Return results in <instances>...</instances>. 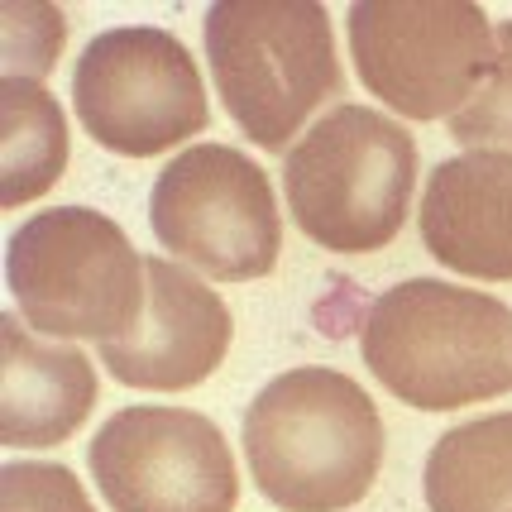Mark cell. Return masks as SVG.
<instances>
[{
  "label": "cell",
  "instance_id": "cell-12",
  "mask_svg": "<svg viewBox=\"0 0 512 512\" xmlns=\"http://www.w3.org/2000/svg\"><path fill=\"white\" fill-rule=\"evenodd\" d=\"M96 369L72 345H39L20 312L0 316V441L48 450L91 417Z\"/></svg>",
  "mask_w": 512,
  "mask_h": 512
},
{
  "label": "cell",
  "instance_id": "cell-2",
  "mask_svg": "<svg viewBox=\"0 0 512 512\" xmlns=\"http://www.w3.org/2000/svg\"><path fill=\"white\" fill-rule=\"evenodd\" d=\"M359 355L407 407L489 402L512 393V307L446 278H407L369 302Z\"/></svg>",
  "mask_w": 512,
  "mask_h": 512
},
{
  "label": "cell",
  "instance_id": "cell-11",
  "mask_svg": "<svg viewBox=\"0 0 512 512\" xmlns=\"http://www.w3.org/2000/svg\"><path fill=\"white\" fill-rule=\"evenodd\" d=\"M422 245L441 268L512 283V154L469 149L446 158L422 192Z\"/></svg>",
  "mask_w": 512,
  "mask_h": 512
},
{
  "label": "cell",
  "instance_id": "cell-14",
  "mask_svg": "<svg viewBox=\"0 0 512 512\" xmlns=\"http://www.w3.org/2000/svg\"><path fill=\"white\" fill-rule=\"evenodd\" d=\"M67 168V115L34 77H0V206L44 197Z\"/></svg>",
  "mask_w": 512,
  "mask_h": 512
},
{
  "label": "cell",
  "instance_id": "cell-15",
  "mask_svg": "<svg viewBox=\"0 0 512 512\" xmlns=\"http://www.w3.org/2000/svg\"><path fill=\"white\" fill-rule=\"evenodd\" d=\"M450 139L465 149L512 154V20H498V29H493L489 77L469 96L465 111L450 115Z\"/></svg>",
  "mask_w": 512,
  "mask_h": 512
},
{
  "label": "cell",
  "instance_id": "cell-16",
  "mask_svg": "<svg viewBox=\"0 0 512 512\" xmlns=\"http://www.w3.org/2000/svg\"><path fill=\"white\" fill-rule=\"evenodd\" d=\"M0 512H96L77 474L53 460H10L0 469Z\"/></svg>",
  "mask_w": 512,
  "mask_h": 512
},
{
  "label": "cell",
  "instance_id": "cell-3",
  "mask_svg": "<svg viewBox=\"0 0 512 512\" xmlns=\"http://www.w3.org/2000/svg\"><path fill=\"white\" fill-rule=\"evenodd\" d=\"M201 39L225 111L259 149H288L345 91L331 15L316 0H216Z\"/></svg>",
  "mask_w": 512,
  "mask_h": 512
},
{
  "label": "cell",
  "instance_id": "cell-1",
  "mask_svg": "<svg viewBox=\"0 0 512 512\" xmlns=\"http://www.w3.org/2000/svg\"><path fill=\"white\" fill-rule=\"evenodd\" d=\"M249 474L283 512H345L383 469V417L350 374L307 364L259 388L245 426Z\"/></svg>",
  "mask_w": 512,
  "mask_h": 512
},
{
  "label": "cell",
  "instance_id": "cell-4",
  "mask_svg": "<svg viewBox=\"0 0 512 512\" xmlns=\"http://www.w3.org/2000/svg\"><path fill=\"white\" fill-rule=\"evenodd\" d=\"M417 192V139L369 106H335L283 154V197L302 235L331 254L393 245Z\"/></svg>",
  "mask_w": 512,
  "mask_h": 512
},
{
  "label": "cell",
  "instance_id": "cell-9",
  "mask_svg": "<svg viewBox=\"0 0 512 512\" xmlns=\"http://www.w3.org/2000/svg\"><path fill=\"white\" fill-rule=\"evenodd\" d=\"M87 460L115 512H235L240 503L221 426L187 407H120Z\"/></svg>",
  "mask_w": 512,
  "mask_h": 512
},
{
  "label": "cell",
  "instance_id": "cell-7",
  "mask_svg": "<svg viewBox=\"0 0 512 512\" xmlns=\"http://www.w3.org/2000/svg\"><path fill=\"white\" fill-rule=\"evenodd\" d=\"M82 130L120 158H154L211 125L192 48L154 24L101 29L72 72Z\"/></svg>",
  "mask_w": 512,
  "mask_h": 512
},
{
  "label": "cell",
  "instance_id": "cell-10",
  "mask_svg": "<svg viewBox=\"0 0 512 512\" xmlns=\"http://www.w3.org/2000/svg\"><path fill=\"white\" fill-rule=\"evenodd\" d=\"M149 273V302L130 335L101 345V364L125 388L149 393H182L197 388L221 369L230 350V307L201 283L192 268L168 259H144Z\"/></svg>",
  "mask_w": 512,
  "mask_h": 512
},
{
  "label": "cell",
  "instance_id": "cell-17",
  "mask_svg": "<svg viewBox=\"0 0 512 512\" xmlns=\"http://www.w3.org/2000/svg\"><path fill=\"white\" fill-rule=\"evenodd\" d=\"M63 34L67 24L53 5H5V39H0L5 77L44 82V72L63 53Z\"/></svg>",
  "mask_w": 512,
  "mask_h": 512
},
{
  "label": "cell",
  "instance_id": "cell-8",
  "mask_svg": "<svg viewBox=\"0 0 512 512\" xmlns=\"http://www.w3.org/2000/svg\"><path fill=\"white\" fill-rule=\"evenodd\" d=\"M154 240L197 278L254 283L278 268L283 221L268 173L230 144H192L149 192Z\"/></svg>",
  "mask_w": 512,
  "mask_h": 512
},
{
  "label": "cell",
  "instance_id": "cell-6",
  "mask_svg": "<svg viewBox=\"0 0 512 512\" xmlns=\"http://www.w3.org/2000/svg\"><path fill=\"white\" fill-rule=\"evenodd\" d=\"M345 29L359 82L407 120L460 115L493 63V20L474 0H355Z\"/></svg>",
  "mask_w": 512,
  "mask_h": 512
},
{
  "label": "cell",
  "instance_id": "cell-5",
  "mask_svg": "<svg viewBox=\"0 0 512 512\" xmlns=\"http://www.w3.org/2000/svg\"><path fill=\"white\" fill-rule=\"evenodd\" d=\"M5 288L24 326L39 335L111 345L139 326L149 273L111 216L53 206L15 225L5 245Z\"/></svg>",
  "mask_w": 512,
  "mask_h": 512
},
{
  "label": "cell",
  "instance_id": "cell-13",
  "mask_svg": "<svg viewBox=\"0 0 512 512\" xmlns=\"http://www.w3.org/2000/svg\"><path fill=\"white\" fill-rule=\"evenodd\" d=\"M431 512H512V412L450 426L422 469Z\"/></svg>",
  "mask_w": 512,
  "mask_h": 512
}]
</instances>
